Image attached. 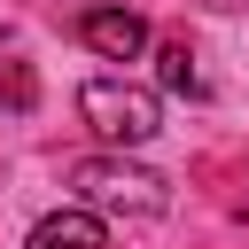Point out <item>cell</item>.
<instances>
[{
    "mask_svg": "<svg viewBox=\"0 0 249 249\" xmlns=\"http://www.w3.org/2000/svg\"><path fill=\"white\" fill-rule=\"evenodd\" d=\"M78 117H86L109 148H140V140H156V132H163L156 93H148V86H124V78H86Z\"/></svg>",
    "mask_w": 249,
    "mask_h": 249,
    "instance_id": "obj_1",
    "label": "cell"
},
{
    "mask_svg": "<svg viewBox=\"0 0 249 249\" xmlns=\"http://www.w3.org/2000/svg\"><path fill=\"white\" fill-rule=\"evenodd\" d=\"M70 187L93 202V210H124V218H156L171 195L148 163H124V156H78L70 163Z\"/></svg>",
    "mask_w": 249,
    "mask_h": 249,
    "instance_id": "obj_2",
    "label": "cell"
},
{
    "mask_svg": "<svg viewBox=\"0 0 249 249\" xmlns=\"http://www.w3.org/2000/svg\"><path fill=\"white\" fill-rule=\"evenodd\" d=\"M78 39H86L101 62H132V54L148 47V23H140L132 8H86V16H78Z\"/></svg>",
    "mask_w": 249,
    "mask_h": 249,
    "instance_id": "obj_3",
    "label": "cell"
},
{
    "mask_svg": "<svg viewBox=\"0 0 249 249\" xmlns=\"http://www.w3.org/2000/svg\"><path fill=\"white\" fill-rule=\"evenodd\" d=\"M31 249H109V233H101L93 210H54V218L31 226Z\"/></svg>",
    "mask_w": 249,
    "mask_h": 249,
    "instance_id": "obj_4",
    "label": "cell"
},
{
    "mask_svg": "<svg viewBox=\"0 0 249 249\" xmlns=\"http://www.w3.org/2000/svg\"><path fill=\"white\" fill-rule=\"evenodd\" d=\"M39 101V70L31 62H0V117H31Z\"/></svg>",
    "mask_w": 249,
    "mask_h": 249,
    "instance_id": "obj_5",
    "label": "cell"
},
{
    "mask_svg": "<svg viewBox=\"0 0 249 249\" xmlns=\"http://www.w3.org/2000/svg\"><path fill=\"white\" fill-rule=\"evenodd\" d=\"M163 86H171V93H202V70H195V54H187L179 39L163 47Z\"/></svg>",
    "mask_w": 249,
    "mask_h": 249,
    "instance_id": "obj_6",
    "label": "cell"
}]
</instances>
